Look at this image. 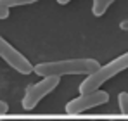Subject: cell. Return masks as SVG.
Returning a JSON list of instances; mask_svg holds the SVG:
<instances>
[{
    "instance_id": "4fadbf2b",
    "label": "cell",
    "mask_w": 128,
    "mask_h": 121,
    "mask_svg": "<svg viewBox=\"0 0 128 121\" xmlns=\"http://www.w3.org/2000/svg\"><path fill=\"white\" fill-rule=\"evenodd\" d=\"M112 121H121V120H112Z\"/></svg>"
},
{
    "instance_id": "ba28073f",
    "label": "cell",
    "mask_w": 128,
    "mask_h": 121,
    "mask_svg": "<svg viewBox=\"0 0 128 121\" xmlns=\"http://www.w3.org/2000/svg\"><path fill=\"white\" fill-rule=\"evenodd\" d=\"M118 104H120V111L128 116V92H121L118 95Z\"/></svg>"
},
{
    "instance_id": "8fae6325",
    "label": "cell",
    "mask_w": 128,
    "mask_h": 121,
    "mask_svg": "<svg viewBox=\"0 0 128 121\" xmlns=\"http://www.w3.org/2000/svg\"><path fill=\"white\" fill-rule=\"evenodd\" d=\"M120 28H121L123 31H128V19L121 21V22H120Z\"/></svg>"
},
{
    "instance_id": "6da1fadb",
    "label": "cell",
    "mask_w": 128,
    "mask_h": 121,
    "mask_svg": "<svg viewBox=\"0 0 128 121\" xmlns=\"http://www.w3.org/2000/svg\"><path fill=\"white\" fill-rule=\"evenodd\" d=\"M99 62L95 59H66L52 60V62H40L33 66V73L38 76H66V74H90L99 69Z\"/></svg>"
},
{
    "instance_id": "7a4b0ae2",
    "label": "cell",
    "mask_w": 128,
    "mask_h": 121,
    "mask_svg": "<svg viewBox=\"0 0 128 121\" xmlns=\"http://www.w3.org/2000/svg\"><path fill=\"white\" fill-rule=\"evenodd\" d=\"M125 69H128V52L121 54L116 59H112L106 66H99V69L86 74L85 81H82V85H80V94H88V92L99 90L106 81L114 78L116 74H120Z\"/></svg>"
},
{
    "instance_id": "30bf717a",
    "label": "cell",
    "mask_w": 128,
    "mask_h": 121,
    "mask_svg": "<svg viewBox=\"0 0 128 121\" xmlns=\"http://www.w3.org/2000/svg\"><path fill=\"white\" fill-rule=\"evenodd\" d=\"M7 111H9V106H7V102L0 100V116H4V114H7Z\"/></svg>"
},
{
    "instance_id": "8992f818",
    "label": "cell",
    "mask_w": 128,
    "mask_h": 121,
    "mask_svg": "<svg viewBox=\"0 0 128 121\" xmlns=\"http://www.w3.org/2000/svg\"><path fill=\"white\" fill-rule=\"evenodd\" d=\"M114 0H94V5H92V12L95 18H100L106 14V10L112 5Z\"/></svg>"
},
{
    "instance_id": "3957f363",
    "label": "cell",
    "mask_w": 128,
    "mask_h": 121,
    "mask_svg": "<svg viewBox=\"0 0 128 121\" xmlns=\"http://www.w3.org/2000/svg\"><path fill=\"white\" fill-rule=\"evenodd\" d=\"M61 83L59 76H43L42 81L33 83L31 86L26 88V94L22 97V107L26 111H31L36 107V104L42 100L43 97H47L50 92H54L57 88V85Z\"/></svg>"
},
{
    "instance_id": "277c9868",
    "label": "cell",
    "mask_w": 128,
    "mask_h": 121,
    "mask_svg": "<svg viewBox=\"0 0 128 121\" xmlns=\"http://www.w3.org/2000/svg\"><path fill=\"white\" fill-rule=\"evenodd\" d=\"M109 100V94L104 90H94L88 94H82L80 97L73 99L66 104V112L68 114H82L85 111H90L94 107H99Z\"/></svg>"
},
{
    "instance_id": "5b68a950",
    "label": "cell",
    "mask_w": 128,
    "mask_h": 121,
    "mask_svg": "<svg viewBox=\"0 0 128 121\" xmlns=\"http://www.w3.org/2000/svg\"><path fill=\"white\" fill-rule=\"evenodd\" d=\"M0 57L5 60L12 69H16L21 74H30L33 73V66L31 62L22 56L19 50H16L5 38L0 36Z\"/></svg>"
},
{
    "instance_id": "7c38bea8",
    "label": "cell",
    "mask_w": 128,
    "mask_h": 121,
    "mask_svg": "<svg viewBox=\"0 0 128 121\" xmlns=\"http://www.w3.org/2000/svg\"><path fill=\"white\" fill-rule=\"evenodd\" d=\"M71 0H57V4H61V5H66V4H69Z\"/></svg>"
},
{
    "instance_id": "52a82bcc",
    "label": "cell",
    "mask_w": 128,
    "mask_h": 121,
    "mask_svg": "<svg viewBox=\"0 0 128 121\" xmlns=\"http://www.w3.org/2000/svg\"><path fill=\"white\" fill-rule=\"evenodd\" d=\"M38 0H0V5L4 7H18V5H30V4H35Z\"/></svg>"
},
{
    "instance_id": "9c48e42d",
    "label": "cell",
    "mask_w": 128,
    "mask_h": 121,
    "mask_svg": "<svg viewBox=\"0 0 128 121\" xmlns=\"http://www.w3.org/2000/svg\"><path fill=\"white\" fill-rule=\"evenodd\" d=\"M9 7H4V5H0V19H7L9 18Z\"/></svg>"
}]
</instances>
